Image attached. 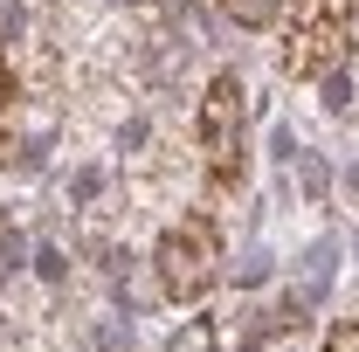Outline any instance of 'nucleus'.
Masks as SVG:
<instances>
[{"label":"nucleus","mask_w":359,"mask_h":352,"mask_svg":"<svg viewBox=\"0 0 359 352\" xmlns=\"http://www.w3.org/2000/svg\"><path fill=\"white\" fill-rule=\"evenodd\" d=\"M201 166H208V187L228 194L249 173V90L235 69H215V83L201 97Z\"/></svg>","instance_id":"1"},{"label":"nucleus","mask_w":359,"mask_h":352,"mask_svg":"<svg viewBox=\"0 0 359 352\" xmlns=\"http://www.w3.org/2000/svg\"><path fill=\"white\" fill-rule=\"evenodd\" d=\"M152 269H159V290L173 304H201L222 283V228H215V215L173 221L159 235V249H152Z\"/></svg>","instance_id":"2"},{"label":"nucleus","mask_w":359,"mask_h":352,"mask_svg":"<svg viewBox=\"0 0 359 352\" xmlns=\"http://www.w3.org/2000/svg\"><path fill=\"white\" fill-rule=\"evenodd\" d=\"M353 48V0H297L290 14V42H283V76L311 83L332 76Z\"/></svg>","instance_id":"3"},{"label":"nucleus","mask_w":359,"mask_h":352,"mask_svg":"<svg viewBox=\"0 0 359 352\" xmlns=\"http://www.w3.org/2000/svg\"><path fill=\"white\" fill-rule=\"evenodd\" d=\"M283 7H290V0H222V14L235 21V28H249V35L276 28V21H283Z\"/></svg>","instance_id":"4"},{"label":"nucleus","mask_w":359,"mask_h":352,"mask_svg":"<svg viewBox=\"0 0 359 352\" xmlns=\"http://www.w3.org/2000/svg\"><path fill=\"white\" fill-rule=\"evenodd\" d=\"M0 269H21V228H14V215H0Z\"/></svg>","instance_id":"5"},{"label":"nucleus","mask_w":359,"mask_h":352,"mask_svg":"<svg viewBox=\"0 0 359 352\" xmlns=\"http://www.w3.org/2000/svg\"><path fill=\"white\" fill-rule=\"evenodd\" d=\"M325 352H359V318H346V325H332V339H325Z\"/></svg>","instance_id":"6"},{"label":"nucleus","mask_w":359,"mask_h":352,"mask_svg":"<svg viewBox=\"0 0 359 352\" xmlns=\"http://www.w3.org/2000/svg\"><path fill=\"white\" fill-rule=\"evenodd\" d=\"M14 104V55H7V42H0V111Z\"/></svg>","instance_id":"7"}]
</instances>
